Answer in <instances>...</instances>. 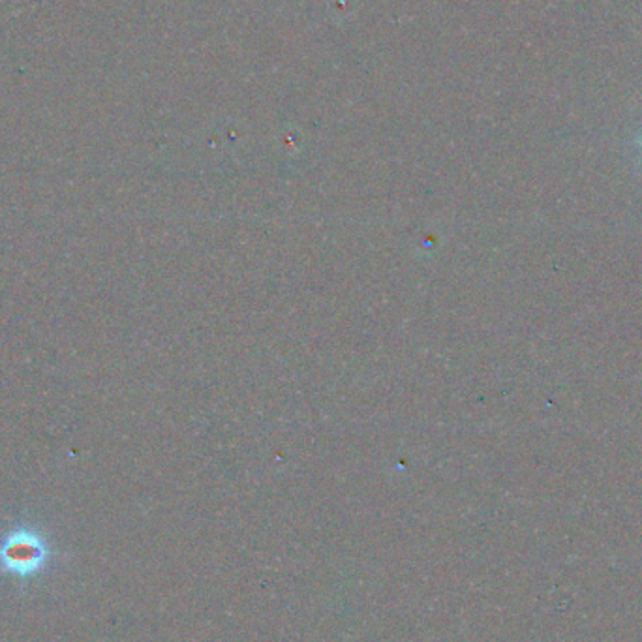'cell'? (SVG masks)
<instances>
[{"instance_id": "6da1fadb", "label": "cell", "mask_w": 642, "mask_h": 642, "mask_svg": "<svg viewBox=\"0 0 642 642\" xmlns=\"http://www.w3.org/2000/svg\"><path fill=\"white\" fill-rule=\"evenodd\" d=\"M50 558V543L34 528H13L0 539V573L33 578L42 573Z\"/></svg>"}]
</instances>
